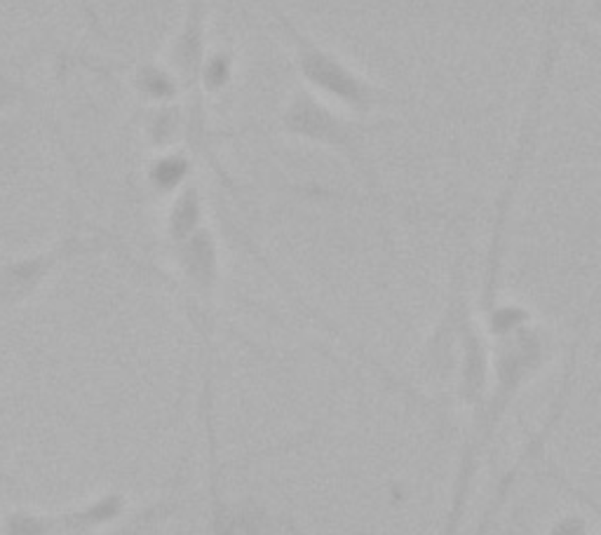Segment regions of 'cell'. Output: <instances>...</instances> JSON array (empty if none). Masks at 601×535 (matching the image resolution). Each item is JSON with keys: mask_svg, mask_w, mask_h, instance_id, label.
Returning <instances> with one entry per match:
<instances>
[{"mask_svg": "<svg viewBox=\"0 0 601 535\" xmlns=\"http://www.w3.org/2000/svg\"><path fill=\"white\" fill-rule=\"evenodd\" d=\"M280 125L282 132L289 136L320 143L324 148L350 157L355 164H364V157H362L364 134H362L357 122L345 118L334 106L315 97L306 88L292 94L287 108L282 111Z\"/></svg>", "mask_w": 601, "mask_h": 535, "instance_id": "cell-2", "label": "cell"}, {"mask_svg": "<svg viewBox=\"0 0 601 535\" xmlns=\"http://www.w3.org/2000/svg\"><path fill=\"white\" fill-rule=\"evenodd\" d=\"M289 40H292L294 61L299 76L306 80L308 92L324 99L327 104H338L350 113H374L376 108L390 104V94L381 90L369 78L357 73L350 64L343 61L320 42L310 40L306 33L296 31L287 24Z\"/></svg>", "mask_w": 601, "mask_h": 535, "instance_id": "cell-1", "label": "cell"}]
</instances>
